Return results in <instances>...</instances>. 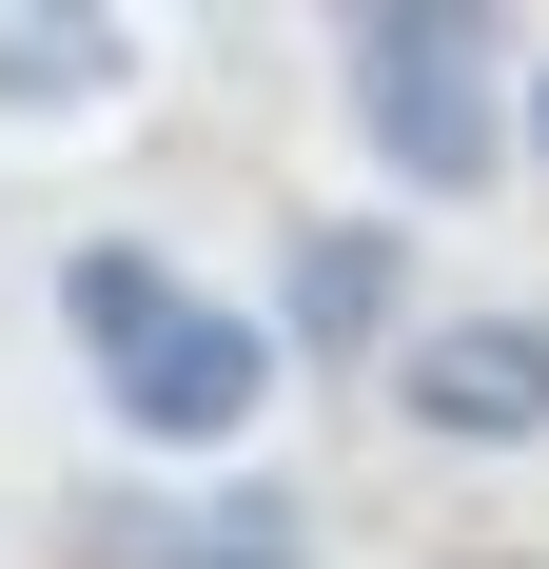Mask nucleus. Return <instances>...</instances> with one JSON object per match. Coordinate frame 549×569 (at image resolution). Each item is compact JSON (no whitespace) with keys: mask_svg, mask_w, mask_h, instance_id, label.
Segmentation results:
<instances>
[{"mask_svg":"<svg viewBox=\"0 0 549 569\" xmlns=\"http://www.w3.org/2000/svg\"><path fill=\"white\" fill-rule=\"evenodd\" d=\"M353 138H373L392 177H412V197H491L510 177V79H491V20H412V0H392V20H353Z\"/></svg>","mask_w":549,"mask_h":569,"instance_id":"1","label":"nucleus"},{"mask_svg":"<svg viewBox=\"0 0 549 569\" xmlns=\"http://www.w3.org/2000/svg\"><path fill=\"white\" fill-rule=\"evenodd\" d=\"M59 550L79 569H315V511L274 491V471H236V491H79L59 511Z\"/></svg>","mask_w":549,"mask_h":569,"instance_id":"2","label":"nucleus"},{"mask_svg":"<svg viewBox=\"0 0 549 569\" xmlns=\"http://www.w3.org/2000/svg\"><path fill=\"white\" fill-rule=\"evenodd\" d=\"M99 393H118V432H138V452H236V432H256V393H274V315L177 295V315L118 353Z\"/></svg>","mask_w":549,"mask_h":569,"instance_id":"3","label":"nucleus"},{"mask_svg":"<svg viewBox=\"0 0 549 569\" xmlns=\"http://www.w3.org/2000/svg\"><path fill=\"white\" fill-rule=\"evenodd\" d=\"M274 353H295V373L412 353V236H392V217H295V236H274Z\"/></svg>","mask_w":549,"mask_h":569,"instance_id":"4","label":"nucleus"},{"mask_svg":"<svg viewBox=\"0 0 549 569\" xmlns=\"http://www.w3.org/2000/svg\"><path fill=\"white\" fill-rule=\"evenodd\" d=\"M392 412L432 452H530L549 432V315H432V335L392 353Z\"/></svg>","mask_w":549,"mask_h":569,"instance_id":"5","label":"nucleus"},{"mask_svg":"<svg viewBox=\"0 0 549 569\" xmlns=\"http://www.w3.org/2000/svg\"><path fill=\"white\" fill-rule=\"evenodd\" d=\"M118 79H138L118 20H79V0H0V99H20V118H79V99H118Z\"/></svg>","mask_w":549,"mask_h":569,"instance_id":"6","label":"nucleus"},{"mask_svg":"<svg viewBox=\"0 0 549 569\" xmlns=\"http://www.w3.org/2000/svg\"><path fill=\"white\" fill-rule=\"evenodd\" d=\"M59 315H79V353L118 373V353L177 315V256H158V236H79V256H59Z\"/></svg>","mask_w":549,"mask_h":569,"instance_id":"7","label":"nucleus"},{"mask_svg":"<svg viewBox=\"0 0 549 569\" xmlns=\"http://www.w3.org/2000/svg\"><path fill=\"white\" fill-rule=\"evenodd\" d=\"M510 158H549V59H530V79H510Z\"/></svg>","mask_w":549,"mask_h":569,"instance_id":"8","label":"nucleus"},{"mask_svg":"<svg viewBox=\"0 0 549 569\" xmlns=\"http://www.w3.org/2000/svg\"><path fill=\"white\" fill-rule=\"evenodd\" d=\"M471 569H530V550H471Z\"/></svg>","mask_w":549,"mask_h":569,"instance_id":"9","label":"nucleus"}]
</instances>
